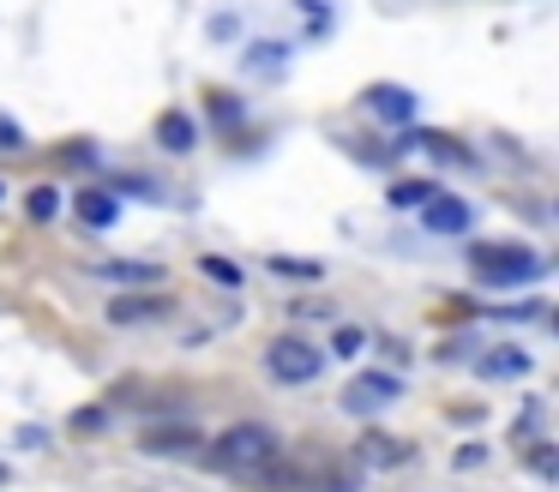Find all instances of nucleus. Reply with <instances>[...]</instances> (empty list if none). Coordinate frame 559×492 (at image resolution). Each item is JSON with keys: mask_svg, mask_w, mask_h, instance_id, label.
I'll use <instances>...</instances> for the list:
<instances>
[{"mask_svg": "<svg viewBox=\"0 0 559 492\" xmlns=\"http://www.w3.org/2000/svg\"><path fill=\"white\" fill-rule=\"evenodd\" d=\"M469 264L487 288H518V283H542L547 276V259L535 247H511V240H475L469 247Z\"/></svg>", "mask_w": 559, "mask_h": 492, "instance_id": "f257e3e1", "label": "nucleus"}, {"mask_svg": "<svg viewBox=\"0 0 559 492\" xmlns=\"http://www.w3.org/2000/svg\"><path fill=\"white\" fill-rule=\"evenodd\" d=\"M271 456H277V432H271L265 420H235V427H223L217 444H211V463L229 468V475H253Z\"/></svg>", "mask_w": 559, "mask_h": 492, "instance_id": "f03ea898", "label": "nucleus"}, {"mask_svg": "<svg viewBox=\"0 0 559 492\" xmlns=\"http://www.w3.org/2000/svg\"><path fill=\"white\" fill-rule=\"evenodd\" d=\"M265 372L277 384H313L319 372H325V348L319 343H307V336H271V348H265Z\"/></svg>", "mask_w": 559, "mask_h": 492, "instance_id": "7ed1b4c3", "label": "nucleus"}, {"mask_svg": "<svg viewBox=\"0 0 559 492\" xmlns=\"http://www.w3.org/2000/svg\"><path fill=\"white\" fill-rule=\"evenodd\" d=\"M361 115H373L379 127H415L421 96H415L409 84H367V91H361Z\"/></svg>", "mask_w": 559, "mask_h": 492, "instance_id": "20e7f679", "label": "nucleus"}, {"mask_svg": "<svg viewBox=\"0 0 559 492\" xmlns=\"http://www.w3.org/2000/svg\"><path fill=\"white\" fill-rule=\"evenodd\" d=\"M397 396H403L397 372H355V379L343 384V408H349V415H379V408H391Z\"/></svg>", "mask_w": 559, "mask_h": 492, "instance_id": "39448f33", "label": "nucleus"}, {"mask_svg": "<svg viewBox=\"0 0 559 492\" xmlns=\"http://www.w3.org/2000/svg\"><path fill=\"white\" fill-rule=\"evenodd\" d=\"M469 223H475V204L451 199V192H433V199L421 204V228H427V235H463Z\"/></svg>", "mask_w": 559, "mask_h": 492, "instance_id": "423d86ee", "label": "nucleus"}, {"mask_svg": "<svg viewBox=\"0 0 559 492\" xmlns=\"http://www.w3.org/2000/svg\"><path fill=\"white\" fill-rule=\"evenodd\" d=\"M415 456L409 439H391V432H361V444H355V463L361 468H403Z\"/></svg>", "mask_w": 559, "mask_h": 492, "instance_id": "0eeeda50", "label": "nucleus"}, {"mask_svg": "<svg viewBox=\"0 0 559 492\" xmlns=\"http://www.w3.org/2000/svg\"><path fill=\"white\" fill-rule=\"evenodd\" d=\"M73 216H79L85 228H97V235H103V228L121 223V199H115L109 187H85V192L73 199Z\"/></svg>", "mask_w": 559, "mask_h": 492, "instance_id": "6e6552de", "label": "nucleus"}, {"mask_svg": "<svg viewBox=\"0 0 559 492\" xmlns=\"http://www.w3.org/2000/svg\"><path fill=\"white\" fill-rule=\"evenodd\" d=\"M139 451H145V456H193L199 451V432L187 427V420H169V427H151L145 439H139Z\"/></svg>", "mask_w": 559, "mask_h": 492, "instance_id": "1a4fd4ad", "label": "nucleus"}, {"mask_svg": "<svg viewBox=\"0 0 559 492\" xmlns=\"http://www.w3.org/2000/svg\"><path fill=\"white\" fill-rule=\"evenodd\" d=\"M169 312V295H115L103 319L109 324H145V319H163Z\"/></svg>", "mask_w": 559, "mask_h": 492, "instance_id": "9d476101", "label": "nucleus"}, {"mask_svg": "<svg viewBox=\"0 0 559 492\" xmlns=\"http://www.w3.org/2000/svg\"><path fill=\"white\" fill-rule=\"evenodd\" d=\"M415 144H421L427 156H439L445 168H475V151L463 139H451V132H439V127H415Z\"/></svg>", "mask_w": 559, "mask_h": 492, "instance_id": "9b49d317", "label": "nucleus"}, {"mask_svg": "<svg viewBox=\"0 0 559 492\" xmlns=\"http://www.w3.org/2000/svg\"><path fill=\"white\" fill-rule=\"evenodd\" d=\"M475 372H481V379H523V372H530V355H523L518 343H499L475 360Z\"/></svg>", "mask_w": 559, "mask_h": 492, "instance_id": "f8f14e48", "label": "nucleus"}, {"mask_svg": "<svg viewBox=\"0 0 559 492\" xmlns=\"http://www.w3.org/2000/svg\"><path fill=\"white\" fill-rule=\"evenodd\" d=\"M157 144H163V151H175V156H181V151H193V144H199V127H193V115H181V108H169V115L157 120Z\"/></svg>", "mask_w": 559, "mask_h": 492, "instance_id": "ddd939ff", "label": "nucleus"}, {"mask_svg": "<svg viewBox=\"0 0 559 492\" xmlns=\"http://www.w3.org/2000/svg\"><path fill=\"white\" fill-rule=\"evenodd\" d=\"M265 264H271V276H289V283H319L325 276V259H295V252H277Z\"/></svg>", "mask_w": 559, "mask_h": 492, "instance_id": "4468645a", "label": "nucleus"}, {"mask_svg": "<svg viewBox=\"0 0 559 492\" xmlns=\"http://www.w3.org/2000/svg\"><path fill=\"white\" fill-rule=\"evenodd\" d=\"M283 55H289L283 43H247L241 67H247V72H259V79H271V72H283Z\"/></svg>", "mask_w": 559, "mask_h": 492, "instance_id": "2eb2a0df", "label": "nucleus"}, {"mask_svg": "<svg viewBox=\"0 0 559 492\" xmlns=\"http://www.w3.org/2000/svg\"><path fill=\"white\" fill-rule=\"evenodd\" d=\"M433 192H439L433 180H397V187L385 192V204H391V211H421V204L433 199Z\"/></svg>", "mask_w": 559, "mask_h": 492, "instance_id": "dca6fc26", "label": "nucleus"}, {"mask_svg": "<svg viewBox=\"0 0 559 492\" xmlns=\"http://www.w3.org/2000/svg\"><path fill=\"white\" fill-rule=\"evenodd\" d=\"M97 276H109V283H145V288H157L163 283V264H97Z\"/></svg>", "mask_w": 559, "mask_h": 492, "instance_id": "f3484780", "label": "nucleus"}, {"mask_svg": "<svg viewBox=\"0 0 559 492\" xmlns=\"http://www.w3.org/2000/svg\"><path fill=\"white\" fill-rule=\"evenodd\" d=\"M25 216H31V223H55V216H61V192H55V187H31L25 192Z\"/></svg>", "mask_w": 559, "mask_h": 492, "instance_id": "a211bd4d", "label": "nucleus"}, {"mask_svg": "<svg viewBox=\"0 0 559 492\" xmlns=\"http://www.w3.org/2000/svg\"><path fill=\"white\" fill-rule=\"evenodd\" d=\"M205 108H211V120H217V127H241V96H229V91H211L205 96Z\"/></svg>", "mask_w": 559, "mask_h": 492, "instance_id": "6ab92c4d", "label": "nucleus"}, {"mask_svg": "<svg viewBox=\"0 0 559 492\" xmlns=\"http://www.w3.org/2000/svg\"><path fill=\"white\" fill-rule=\"evenodd\" d=\"M199 271H205L211 283H223V288H241V264H229L223 252H205V259H199Z\"/></svg>", "mask_w": 559, "mask_h": 492, "instance_id": "aec40b11", "label": "nucleus"}, {"mask_svg": "<svg viewBox=\"0 0 559 492\" xmlns=\"http://www.w3.org/2000/svg\"><path fill=\"white\" fill-rule=\"evenodd\" d=\"M361 348H367V331H355V324H343V331L331 336V348H325V355H361Z\"/></svg>", "mask_w": 559, "mask_h": 492, "instance_id": "412c9836", "label": "nucleus"}, {"mask_svg": "<svg viewBox=\"0 0 559 492\" xmlns=\"http://www.w3.org/2000/svg\"><path fill=\"white\" fill-rule=\"evenodd\" d=\"M67 427H73V432H103V427H109V408H79Z\"/></svg>", "mask_w": 559, "mask_h": 492, "instance_id": "4be33fe9", "label": "nucleus"}, {"mask_svg": "<svg viewBox=\"0 0 559 492\" xmlns=\"http://www.w3.org/2000/svg\"><path fill=\"white\" fill-rule=\"evenodd\" d=\"M301 12H307V31H313V36L331 31V7H325V0H301Z\"/></svg>", "mask_w": 559, "mask_h": 492, "instance_id": "5701e85b", "label": "nucleus"}, {"mask_svg": "<svg viewBox=\"0 0 559 492\" xmlns=\"http://www.w3.org/2000/svg\"><path fill=\"white\" fill-rule=\"evenodd\" d=\"M530 468H535L542 480H554V475H559V456H554V444H535V451H530Z\"/></svg>", "mask_w": 559, "mask_h": 492, "instance_id": "b1692460", "label": "nucleus"}, {"mask_svg": "<svg viewBox=\"0 0 559 492\" xmlns=\"http://www.w3.org/2000/svg\"><path fill=\"white\" fill-rule=\"evenodd\" d=\"M0 144H7V151H13V144H25V132H19L7 115H0Z\"/></svg>", "mask_w": 559, "mask_h": 492, "instance_id": "393cba45", "label": "nucleus"}, {"mask_svg": "<svg viewBox=\"0 0 559 492\" xmlns=\"http://www.w3.org/2000/svg\"><path fill=\"white\" fill-rule=\"evenodd\" d=\"M211 36H241V24H235V12H223V19L211 24Z\"/></svg>", "mask_w": 559, "mask_h": 492, "instance_id": "a878e982", "label": "nucleus"}, {"mask_svg": "<svg viewBox=\"0 0 559 492\" xmlns=\"http://www.w3.org/2000/svg\"><path fill=\"white\" fill-rule=\"evenodd\" d=\"M7 480H13V468H7V463H0V487H7Z\"/></svg>", "mask_w": 559, "mask_h": 492, "instance_id": "bb28decb", "label": "nucleus"}]
</instances>
